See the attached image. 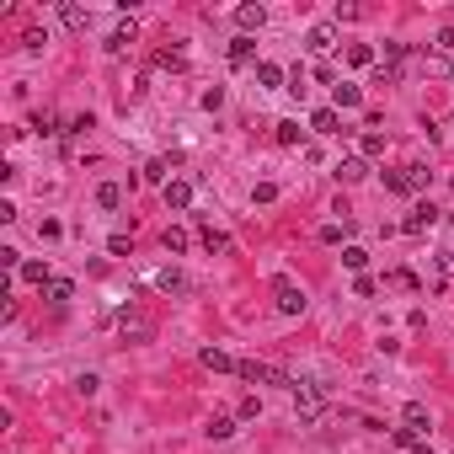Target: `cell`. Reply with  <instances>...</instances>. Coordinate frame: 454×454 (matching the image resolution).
<instances>
[{
	"label": "cell",
	"mask_w": 454,
	"mask_h": 454,
	"mask_svg": "<svg viewBox=\"0 0 454 454\" xmlns=\"http://www.w3.org/2000/svg\"><path fill=\"white\" fill-rule=\"evenodd\" d=\"M251 54H257V37H230V64H251Z\"/></svg>",
	"instance_id": "12"
},
{
	"label": "cell",
	"mask_w": 454,
	"mask_h": 454,
	"mask_svg": "<svg viewBox=\"0 0 454 454\" xmlns=\"http://www.w3.org/2000/svg\"><path fill=\"white\" fill-rule=\"evenodd\" d=\"M240 417H246V422L262 417V401H257V395H246V401H240Z\"/></svg>",
	"instance_id": "35"
},
{
	"label": "cell",
	"mask_w": 454,
	"mask_h": 454,
	"mask_svg": "<svg viewBox=\"0 0 454 454\" xmlns=\"http://www.w3.org/2000/svg\"><path fill=\"white\" fill-rule=\"evenodd\" d=\"M134 37H139V33H134V22H118V33L107 37V48H112V54H123V48H129Z\"/></svg>",
	"instance_id": "21"
},
{
	"label": "cell",
	"mask_w": 454,
	"mask_h": 454,
	"mask_svg": "<svg viewBox=\"0 0 454 454\" xmlns=\"http://www.w3.org/2000/svg\"><path fill=\"white\" fill-rule=\"evenodd\" d=\"M156 64H161V70H182V64H187V59H182L177 48H161V54H156Z\"/></svg>",
	"instance_id": "28"
},
{
	"label": "cell",
	"mask_w": 454,
	"mask_h": 454,
	"mask_svg": "<svg viewBox=\"0 0 454 454\" xmlns=\"http://www.w3.org/2000/svg\"><path fill=\"white\" fill-rule=\"evenodd\" d=\"M123 204V187L118 182H102V187H96V209H118Z\"/></svg>",
	"instance_id": "19"
},
{
	"label": "cell",
	"mask_w": 454,
	"mask_h": 454,
	"mask_svg": "<svg viewBox=\"0 0 454 454\" xmlns=\"http://www.w3.org/2000/svg\"><path fill=\"white\" fill-rule=\"evenodd\" d=\"M166 251L182 257V251H187V230H166Z\"/></svg>",
	"instance_id": "31"
},
{
	"label": "cell",
	"mask_w": 454,
	"mask_h": 454,
	"mask_svg": "<svg viewBox=\"0 0 454 454\" xmlns=\"http://www.w3.org/2000/svg\"><path fill=\"white\" fill-rule=\"evenodd\" d=\"M363 161H369V156H385V134H363Z\"/></svg>",
	"instance_id": "29"
},
{
	"label": "cell",
	"mask_w": 454,
	"mask_h": 454,
	"mask_svg": "<svg viewBox=\"0 0 454 454\" xmlns=\"http://www.w3.org/2000/svg\"><path fill=\"white\" fill-rule=\"evenodd\" d=\"M166 209H192V182H166Z\"/></svg>",
	"instance_id": "9"
},
{
	"label": "cell",
	"mask_w": 454,
	"mask_h": 454,
	"mask_svg": "<svg viewBox=\"0 0 454 454\" xmlns=\"http://www.w3.org/2000/svg\"><path fill=\"white\" fill-rule=\"evenodd\" d=\"M257 81H262V86H284V70H278V64H257Z\"/></svg>",
	"instance_id": "27"
},
{
	"label": "cell",
	"mask_w": 454,
	"mask_h": 454,
	"mask_svg": "<svg viewBox=\"0 0 454 454\" xmlns=\"http://www.w3.org/2000/svg\"><path fill=\"white\" fill-rule=\"evenodd\" d=\"M273 305L284 315H299V310H305V289H299L294 278H278V284H273Z\"/></svg>",
	"instance_id": "2"
},
{
	"label": "cell",
	"mask_w": 454,
	"mask_h": 454,
	"mask_svg": "<svg viewBox=\"0 0 454 454\" xmlns=\"http://www.w3.org/2000/svg\"><path fill=\"white\" fill-rule=\"evenodd\" d=\"M59 16H64V27H70V33H86V22H91V11H86V6H59Z\"/></svg>",
	"instance_id": "15"
},
{
	"label": "cell",
	"mask_w": 454,
	"mask_h": 454,
	"mask_svg": "<svg viewBox=\"0 0 454 454\" xmlns=\"http://www.w3.org/2000/svg\"><path fill=\"white\" fill-rule=\"evenodd\" d=\"M235 374H240L246 385H289V380H284V369H273V363H262V359H246Z\"/></svg>",
	"instance_id": "4"
},
{
	"label": "cell",
	"mask_w": 454,
	"mask_h": 454,
	"mask_svg": "<svg viewBox=\"0 0 454 454\" xmlns=\"http://www.w3.org/2000/svg\"><path fill=\"white\" fill-rule=\"evenodd\" d=\"M43 43H48V33H37V27H33V33H22V48H27V54H37Z\"/></svg>",
	"instance_id": "32"
},
{
	"label": "cell",
	"mask_w": 454,
	"mask_h": 454,
	"mask_svg": "<svg viewBox=\"0 0 454 454\" xmlns=\"http://www.w3.org/2000/svg\"><path fill=\"white\" fill-rule=\"evenodd\" d=\"M359 102H363V91H359L353 81H337V86H332V107H337V112H353Z\"/></svg>",
	"instance_id": "6"
},
{
	"label": "cell",
	"mask_w": 454,
	"mask_h": 454,
	"mask_svg": "<svg viewBox=\"0 0 454 454\" xmlns=\"http://www.w3.org/2000/svg\"><path fill=\"white\" fill-rule=\"evenodd\" d=\"M401 417H407V428H412V433H428V428H433V422H428V407H422V401H412Z\"/></svg>",
	"instance_id": "18"
},
{
	"label": "cell",
	"mask_w": 454,
	"mask_h": 454,
	"mask_svg": "<svg viewBox=\"0 0 454 454\" xmlns=\"http://www.w3.org/2000/svg\"><path fill=\"white\" fill-rule=\"evenodd\" d=\"M209 438H230V433H235V417H209Z\"/></svg>",
	"instance_id": "25"
},
{
	"label": "cell",
	"mask_w": 454,
	"mask_h": 454,
	"mask_svg": "<svg viewBox=\"0 0 454 454\" xmlns=\"http://www.w3.org/2000/svg\"><path fill=\"white\" fill-rule=\"evenodd\" d=\"M347 64H359V70H363V64H374V48L369 43H353V48H347Z\"/></svg>",
	"instance_id": "26"
},
{
	"label": "cell",
	"mask_w": 454,
	"mask_h": 454,
	"mask_svg": "<svg viewBox=\"0 0 454 454\" xmlns=\"http://www.w3.org/2000/svg\"><path fill=\"white\" fill-rule=\"evenodd\" d=\"M342 235H347V225H321V240H326V246H337Z\"/></svg>",
	"instance_id": "33"
},
{
	"label": "cell",
	"mask_w": 454,
	"mask_h": 454,
	"mask_svg": "<svg viewBox=\"0 0 454 454\" xmlns=\"http://www.w3.org/2000/svg\"><path fill=\"white\" fill-rule=\"evenodd\" d=\"M204 369H214V374H230V369H240V363L230 359L225 347H204Z\"/></svg>",
	"instance_id": "8"
},
{
	"label": "cell",
	"mask_w": 454,
	"mask_h": 454,
	"mask_svg": "<svg viewBox=\"0 0 454 454\" xmlns=\"http://www.w3.org/2000/svg\"><path fill=\"white\" fill-rule=\"evenodd\" d=\"M294 417L299 422H321L326 417V390L321 385H294Z\"/></svg>",
	"instance_id": "1"
},
{
	"label": "cell",
	"mask_w": 454,
	"mask_h": 454,
	"mask_svg": "<svg viewBox=\"0 0 454 454\" xmlns=\"http://www.w3.org/2000/svg\"><path fill=\"white\" fill-rule=\"evenodd\" d=\"M385 187H390V192H422V187H428V166H401V171H390V177H385Z\"/></svg>",
	"instance_id": "3"
},
{
	"label": "cell",
	"mask_w": 454,
	"mask_h": 454,
	"mask_svg": "<svg viewBox=\"0 0 454 454\" xmlns=\"http://www.w3.org/2000/svg\"><path fill=\"white\" fill-rule=\"evenodd\" d=\"M204 246L214 251V257H230V251H235V240H230L225 230H204Z\"/></svg>",
	"instance_id": "17"
},
{
	"label": "cell",
	"mask_w": 454,
	"mask_h": 454,
	"mask_svg": "<svg viewBox=\"0 0 454 454\" xmlns=\"http://www.w3.org/2000/svg\"><path fill=\"white\" fill-rule=\"evenodd\" d=\"M305 43H310L315 54H326V48L337 43V22H321V27H310V37H305Z\"/></svg>",
	"instance_id": "11"
},
{
	"label": "cell",
	"mask_w": 454,
	"mask_h": 454,
	"mask_svg": "<svg viewBox=\"0 0 454 454\" xmlns=\"http://www.w3.org/2000/svg\"><path fill=\"white\" fill-rule=\"evenodd\" d=\"M359 16H363L359 6H337V11H332V22H359Z\"/></svg>",
	"instance_id": "36"
},
{
	"label": "cell",
	"mask_w": 454,
	"mask_h": 454,
	"mask_svg": "<svg viewBox=\"0 0 454 454\" xmlns=\"http://www.w3.org/2000/svg\"><path fill=\"white\" fill-rule=\"evenodd\" d=\"M438 48H443V54H454V27H443V33H438Z\"/></svg>",
	"instance_id": "37"
},
{
	"label": "cell",
	"mask_w": 454,
	"mask_h": 454,
	"mask_svg": "<svg viewBox=\"0 0 454 454\" xmlns=\"http://www.w3.org/2000/svg\"><path fill=\"white\" fill-rule=\"evenodd\" d=\"M251 198H257V204H273L278 187H273V182H257V192H251Z\"/></svg>",
	"instance_id": "34"
},
{
	"label": "cell",
	"mask_w": 454,
	"mask_h": 454,
	"mask_svg": "<svg viewBox=\"0 0 454 454\" xmlns=\"http://www.w3.org/2000/svg\"><path fill=\"white\" fill-rule=\"evenodd\" d=\"M273 139H278V144H289V150H294V144H305V129H299L294 118H284V123H278V134H273Z\"/></svg>",
	"instance_id": "16"
},
{
	"label": "cell",
	"mask_w": 454,
	"mask_h": 454,
	"mask_svg": "<svg viewBox=\"0 0 454 454\" xmlns=\"http://www.w3.org/2000/svg\"><path fill=\"white\" fill-rule=\"evenodd\" d=\"M342 267L363 273V267H369V251H363V246H342Z\"/></svg>",
	"instance_id": "22"
},
{
	"label": "cell",
	"mask_w": 454,
	"mask_h": 454,
	"mask_svg": "<svg viewBox=\"0 0 454 454\" xmlns=\"http://www.w3.org/2000/svg\"><path fill=\"white\" fill-rule=\"evenodd\" d=\"M433 225H438V209H433V204H417V209L407 214V225H401V230H407V235H428Z\"/></svg>",
	"instance_id": "5"
},
{
	"label": "cell",
	"mask_w": 454,
	"mask_h": 454,
	"mask_svg": "<svg viewBox=\"0 0 454 454\" xmlns=\"http://www.w3.org/2000/svg\"><path fill=\"white\" fill-rule=\"evenodd\" d=\"M235 27H240V33H262V27H267V11H262V6H235Z\"/></svg>",
	"instance_id": "7"
},
{
	"label": "cell",
	"mask_w": 454,
	"mask_h": 454,
	"mask_svg": "<svg viewBox=\"0 0 454 454\" xmlns=\"http://www.w3.org/2000/svg\"><path fill=\"white\" fill-rule=\"evenodd\" d=\"M43 294H48V305H70V299H75V284H70V278H54Z\"/></svg>",
	"instance_id": "14"
},
{
	"label": "cell",
	"mask_w": 454,
	"mask_h": 454,
	"mask_svg": "<svg viewBox=\"0 0 454 454\" xmlns=\"http://www.w3.org/2000/svg\"><path fill=\"white\" fill-rule=\"evenodd\" d=\"M337 177H342V182H363V177H369V161H363V156H347L342 166H337Z\"/></svg>",
	"instance_id": "13"
},
{
	"label": "cell",
	"mask_w": 454,
	"mask_h": 454,
	"mask_svg": "<svg viewBox=\"0 0 454 454\" xmlns=\"http://www.w3.org/2000/svg\"><path fill=\"white\" fill-rule=\"evenodd\" d=\"M156 284H161V289H166V294H182V289H187V278H182V273H177V267H166V273H161V278H156Z\"/></svg>",
	"instance_id": "24"
},
{
	"label": "cell",
	"mask_w": 454,
	"mask_h": 454,
	"mask_svg": "<svg viewBox=\"0 0 454 454\" xmlns=\"http://www.w3.org/2000/svg\"><path fill=\"white\" fill-rule=\"evenodd\" d=\"M33 134H59V118H54V112H37V118H33Z\"/></svg>",
	"instance_id": "30"
},
{
	"label": "cell",
	"mask_w": 454,
	"mask_h": 454,
	"mask_svg": "<svg viewBox=\"0 0 454 454\" xmlns=\"http://www.w3.org/2000/svg\"><path fill=\"white\" fill-rule=\"evenodd\" d=\"M22 278H27V284H37V289H48V284H54L43 262H22Z\"/></svg>",
	"instance_id": "23"
},
{
	"label": "cell",
	"mask_w": 454,
	"mask_h": 454,
	"mask_svg": "<svg viewBox=\"0 0 454 454\" xmlns=\"http://www.w3.org/2000/svg\"><path fill=\"white\" fill-rule=\"evenodd\" d=\"M118 326H123V337H134V342H144V337H150V321H144V315H134V310H123Z\"/></svg>",
	"instance_id": "10"
},
{
	"label": "cell",
	"mask_w": 454,
	"mask_h": 454,
	"mask_svg": "<svg viewBox=\"0 0 454 454\" xmlns=\"http://www.w3.org/2000/svg\"><path fill=\"white\" fill-rule=\"evenodd\" d=\"M310 129L315 134H337V107H315L310 112Z\"/></svg>",
	"instance_id": "20"
}]
</instances>
